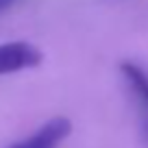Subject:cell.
Segmentation results:
<instances>
[{
    "instance_id": "cell-1",
    "label": "cell",
    "mask_w": 148,
    "mask_h": 148,
    "mask_svg": "<svg viewBox=\"0 0 148 148\" xmlns=\"http://www.w3.org/2000/svg\"><path fill=\"white\" fill-rule=\"evenodd\" d=\"M42 61H44V52L31 42L0 44V76L37 68Z\"/></svg>"
},
{
    "instance_id": "cell-5",
    "label": "cell",
    "mask_w": 148,
    "mask_h": 148,
    "mask_svg": "<svg viewBox=\"0 0 148 148\" xmlns=\"http://www.w3.org/2000/svg\"><path fill=\"white\" fill-rule=\"evenodd\" d=\"M146 131H148V122H146Z\"/></svg>"
},
{
    "instance_id": "cell-2",
    "label": "cell",
    "mask_w": 148,
    "mask_h": 148,
    "mask_svg": "<svg viewBox=\"0 0 148 148\" xmlns=\"http://www.w3.org/2000/svg\"><path fill=\"white\" fill-rule=\"evenodd\" d=\"M72 133V122L65 116L50 118L46 124H42L37 131L26 135L24 139L11 144L9 148H59Z\"/></svg>"
},
{
    "instance_id": "cell-4",
    "label": "cell",
    "mask_w": 148,
    "mask_h": 148,
    "mask_svg": "<svg viewBox=\"0 0 148 148\" xmlns=\"http://www.w3.org/2000/svg\"><path fill=\"white\" fill-rule=\"evenodd\" d=\"M13 2H15V0H0V13H5V11L13 5Z\"/></svg>"
},
{
    "instance_id": "cell-3",
    "label": "cell",
    "mask_w": 148,
    "mask_h": 148,
    "mask_svg": "<svg viewBox=\"0 0 148 148\" xmlns=\"http://www.w3.org/2000/svg\"><path fill=\"white\" fill-rule=\"evenodd\" d=\"M120 72L126 79V83L131 85V89L148 105V72L142 68V65L133 63V61H122Z\"/></svg>"
}]
</instances>
